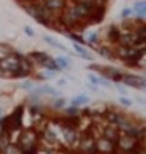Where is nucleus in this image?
Here are the masks:
<instances>
[{"label": "nucleus", "mask_w": 146, "mask_h": 154, "mask_svg": "<svg viewBox=\"0 0 146 154\" xmlns=\"http://www.w3.org/2000/svg\"><path fill=\"white\" fill-rule=\"evenodd\" d=\"M120 104H121V106H124V107H130L132 106V101L127 99V96H123V97H120Z\"/></svg>", "instance_id": "obj_27"}, {"label": "nucleus", "mask_w": 146, "mask_h": 154, "mask_svg": "<svg viewBox=\"0 0 146 154\" xmlns=\"http://www.w3.org/2000/svg\"><path fill=\"white\" fill-rule=\"evenodd\" d=\"M99 79L101 77L99 75H94L93 72H88V80H90V83H93V85H99Z\"/></svg>", "instance_id": "obj_24"}, {"label": "nucleus", "mask_w": 146, "mask_h": 154, "mask_svg": "<svg viewBox=\"0 0 146 154\" xmlns=\"http://www.w3.org/2000/svg\"><path fill=\"white\" fill-rule=\"evenodd\" d=\"M132 10H134V13H137L140 17H143L144 13H146V3H144V2H137Z\"/></svg>", "instance_id": "obj_16"}, {"label": "nucleus", "mask_w": 146, "mask_h": 154, "mask_svg": "<svg viewBox=\"0 0 146 154\" xmlns=\"http://www.w3.org/2000/svg\"><path fill=\"white\" fill-rule=\"evenodd\" d=\"M118 36H120V27H118V25H110L107 29V41H108V43L116 44Z\"/></svg>", "instance_id": "obj_12"}, {"label": "nucleus", "mask_w": 146, "mask_h": 154, "mask_svg": "<svg viewBox=\"0 0 146 154\" xmlns=\"http://www.w3.org/2000/svg\"><path fill=\"white\" fill-rule=\"evenodd\" d=\"M24 106H19L16 107V110L13 112L11 115H8L6 118H3V123L0 126V129H6V131H11V129H16V128H22V116H24Z\"/></svg>", "instance_id": "obj_2"}, {"label": "nucleus", "mask_w": 146, "mask_h": 154, "mask_svg": "<svg viewBox=\"0 0 146 154\" xmlns=\"http://www.w3.org/2000/svg\"><path fill=\"white\" fill-rule=\"evenodd\" d=\"M134 14H135V13H134V10H132V8H124L121 11V17L123 19H129L130 16H134Z\"/></svg>", "instance_id": "obj_25"}, {"label": "nucleus", "mask_w": 146, "mask_h": 154, "mask_svg": "<svg viewBox=\"0 0 146 154\" xmlns=\"http://www.w3.org/2000/svg\"><path fill=\"white\" fill-rule=\"evenodd\" d=\"M65 106H66V99H65V97H61V96H57L53 99V102H52V107L55 110H61Z\"/></svg>", "instance_id": "obj_17"}, {"label": "nucleus", "mask_w": 146, "mask_h": 154, "mask_svg": "<svg viewBox=\"0 0 146 154\" xmlns=\"http://www.w3.org/2000/svg\"><path fill=\"white\" fill-rule=\"evenodd\" d=\"M55 61H57V65L60 66L61 71H63V69H68L69 66H71V63H69V60L66 57H57V58H55Z\"/></svg>", "instance_id": "obj_20"}, {"label": "nucleus", "mask_w": 146, "mask_h": 154, "mask_svg": "<svg viewBox=\"0 0 146 154\" xmlns=\"http://www.w3.org/2000/svg\"><path fill=\"white\" fill-rule=\"evenodd\" d=\"M87 104H90V97L85 93L75 94L71 99V106H75V107H83V106H87Z\"/></svg>", "instance_id": "obj_11"}, {"label": "nucleus", "mask_w": 146, "mask_h": 154, "mask_svg": "<svg viewBox=\"0 0 146 154\" xmlns=\"http://www.w3.org/2000/svg\"><path fill=\"white\" fill-rule=\"evenodd\" d=\"M19 87L22 88V90H29V91H30V90L33 88V82H32V80H24Z\"/></svg>", "instance_id": "obj_26"}, {"label": "nucleus", "mask_w": 146, "mask_h": 154, "mask_svg": "<svg viewBox=\"0 0 146 154\" xmlns=\"http://www.w3.org/2000/svg\"><path fill=\"white\" fill-rule=\"evenodd\" d=\"M16 2H19L20 5H22V3H25V2H29V0H16Z\"/></svg>", "instance_id": "obj_32"}, {"label": "nucleus", "mask_w": 146, "mask_h": 154, "mask_svg": "<svg viewBox=\"0 0 146 154\" xmlns=\"http://www.w3.org/2000/svg\"><path fill=\"white\" fill-rule=\"evenodd\" d=\"M11 52H13V49H11L10 46H6V44H0V58L6 57V55L11 54Z\"/></svg>", "instance_id": "obj_23"}, {"label": "nucleus", "mask_w": 146, "mask_h": 154, "mask_svg": "<svg viewBox=\"0 0 146 154\" xmlns=\"http://www.w3.org/2000/svg\"><path fill=\"white\" fill-rule=\"evenodd\" d=\"M53 75H55L53 71H50V69H46V71H43L41 74H36L35 77H36L38 80H49V79H52Z\"/></svg>", "instance_id": "obj_19"}, {"label": "nucleus", "mask_w": 146, "mask_h": 154, "mask_svg": "<svg viewBox=\"0 0 146 154\" xmlns=\"http://www.w3.org/2000/svg\"><path fill=\"white\" fill-rule=\"evenodd\" d=\"M63 112H65V116L68 118H74V116H80L82 115V110L75 106H69V107H63Z\"/></svg>", "instance_id": "obj_14"}, {"label": "nucleus", "mask_w": 146, "mask_h": 154, "mask_svg": "<svg viewBox=\"0 0 146 154\" xmlns=\"http://www.w3.org/2000/svg\"><path fill=\"white\" fill-rule=\"evenodd\" d=\"M94 146H96L97 154H113L116 151L115 142H112V140H108V138L102 137V135L94 140Z\"/></svg>", "instance_id": "obj_6"}, {"label": "nucleus", "mask_w": 146, "mask_h": 154, "mask_svg": "<svg viewBox=\"0 0 146 154\" xmlns=\"http://www.w3.org/2000/svg\"><path fill=\"white\" fill-rule=\"evenodd\" d=\"M10 145H11V140H10L8 131H6V129H0V152L5 151Z\"/></svg>", "instance_id": "obj_13"}, {"label": "nucleus", "mask_w": 146, "mask_h": 154, "mask_svg": "<svg viewBox=\"0 0 146 154\" xmlns=\"http://www.w3.org/2000/svg\"><path fill=\"white\" fill-rule=\"evenodd\" d=\"M33 61L29 58V55H22V54H19V68L22 69L24 72H27V74H32L33 72Z\"/></svg>", "instance_id": "obj_9"}, {"label": "nucleus", "mask_w": 146, "mask_h": 154, "mask_svg": "<svg viewBox=\"0 0 146 154\" xmlns=\"http://www.w3.org/2000/svg\"><path fill=\"white\" fill-rule=\"evenodd\" d=\"M88 44H91V46H96V44H99V33H90V36L88 39H85Z\"/></svg>", "instance_id": "obj_22"}, {"label": "nucleus", "mask_w": 146, "mask_h": 154, "mask_svg": "<svg viewBox=\"0 0 146 154\" xmlns=\"http://www.w3.org/2000/svg\"><path fill=\"white\" fill-rule=\"evenodd\" d=\"M121 83L132 88H137V90H144L146 87V80L140 75H135V74H123L121 77Z\"/></svg>", "instance_id": "obj_7"}, {"label": "nucleus", "mask_w": 146, "mask_h": 154, "mask_svg": "<svg viewBox=\"0 0 146 154\" xmlns=\"http://www.w3.org/2000/svg\"><path fill=\"white\" fill-rule=\"evenodd\" d=\"M43 3L46 5V8L60 14V11L63 10L65 5H66V0H43Z\"/></svg>", "instance_id": "obj_10"}, {"label": "nucleus", "mask_w": 146, "mask_h": 154, "mask_svg": "<svg viewBox=\"0 0 146 154\" xmlns=\"http://www.w3.org/2000/svg\"><path fill=\"white\" fill-rule=\"evenodd\" d=\"M44 41H46V43H49L50 46L57 47V49H61V51H66V47H65L63 44H60L58 41H55V39H53V38H50V36H44Z\"/></svg>", "instance_id": "obj_21"}, {"label": "nucleus", "mask_w": 146, "mask_h": 154, "mask_svg": "<svg viewBox=\"0 0 146 154\" xmlns=\"http://www.w3.org/2000/svg\"><path fill=\"white\" fill-rule=\"evenodd\" d=\"M66 36H68L69 39L75 41V43H79V44H87L85 38L80 36V35H79V33H75V32H66Z\"/></svg>", "instance_id": "obj_15"}, {"label": "nucleus", "mask_w": 146, "mask_h": 154, "mask_svg": "<svg viewBox=\"0 0 146 154\" xmlns=\"http://www.w3.org/2000/svg\"><path fill=\"white\" fill-rule=\"evenodd\" d=\"M116 90H118V91H120L123 96H127V90L126 88H124L123 85H116Z\"/></svg>", "instance_id": "obj_29"}, {"label": "nucleus", "mask_w": 146, "mask_h": 154, "mask_svg": "<svg viewBox=\"0 0 146 154\" xmlns=\"http://www.w3.org/2000/svg\"><path fill=\"white\" fill-rule=\"evenodd\" d=\"M57 85H58V88H65L68 85V80L66 79H58L57 80Z\"/></svg>", "instance_id": "obj_28"}, {"label": "nucleus", "mask_w": 146, "mask_h": 154, "mask_svg": "<svg viewBox=\"0 0 146 154\" xmlns=\"http://www.w3.org/2000/svg\"><path fill=\"white\" fill-rule=\"evenodd\" d=\"M17 146H33L39 145V134L33 128H27L20 131V135L17 140Z\"/></svg>", "instance_id": "obj_3"}, {"label": "nucleus", "mask_w": 146, "mask_h": 154, "mask_svg": "<svg viewBox=\"0 0 146 154\" xmlns=\"http://www.w3.org/2000/svg\"><path fill=\"white\" fill-rule=\"evenodd\" d=\"M74 49H75V52H77L80 57H83L85 60H91V55H90V54H88V52H87L79 43H75V44H74Z\"/></svg>", "instance_id": "obj_18"}, {"label": "nucleus", "mask_w": 146, "mask_h": 154, "mask_svg": "<svg viewBox=\"0 0 146 154\" xmlns=\"http://www.w3.org/2000/svg\"><path fill=\"white\" fill-rule=\"evenodd\" d=\"M118 135H120V131H118V128H116L115 124H104V128H102V137H105V138H108V140H112V142L116 143Z\"/></svg>", "instance_id": "obj_8"}, {"label": "nucleus", "mask_w": 146, "mask_h": 154, "mask_svg": "<svg viewBox=\"0 0 146 154\" xmlns=\"http://www.w3.org/2000/svg\"><path fill=\"white\" fill-rule=\"evenodd\" d=\"M77 149H79L82 154H97L96 146H94V138L90 135L88 132H85V134L80 135Z\"/></svg>", "instance_id": "obj_5"}, {"label": "nucleus", "mask_w": 146, "mask_h": 154, "mask_svg": "<svg viewBox=\"0 0 146 154\" xmlns=\"http://www.w3.org/2000/svg\"><path fill=\"white\" fill-rule=\"evenodd\" d=\"M115 145L118 151H130V152H135L138 146H141V143H138V140L134 135L126 134V132H120Z\"/></svg>", "instance_id": "obj_1"}, {"label": "nucleus", "mask_w": 146, "mask_h": 154, "mask_svg": "<svg viewBox=\"0 0 146 154\" xmlns=\"http://www.w3.org/2000/svg\"><path fill=\"white\" fill-rule=\"evenodd\" d=\"M19 68V52L13 51L11 54H8L6 57L0 58V69L6 72H14L16 69Z\"/></svg>", "instance_id": "obj_4"}, {"label": "nucleus", "mask_w": 146, "mask_h": 154, "mask_svg": "<svg viewBox=\"0 0 146 154\" xmlns=\"http://www.w3.org/2000/svg\"><path fill=\"white\" fill-rule=\"evenodd\" d=\"M2 123H3V116H2V110H0V126H2Z\"/></svg>", "instance_id": "obj_31"}, {"label": "nucleus", "mask_w": 146, "mask_h": 154, "mask_svg": "<svg viewBox=\"0 0 146 154\" xmlns=\"http://www.w3.org/2000/svg\"><path fill=\"white\" fill-rule=\"evenodd\" d=\"M24 32H25L27 35H29V36H35V30H32L30 27H25V29H24Z\"/></svg>", "instance_id": "obj_30"}]
</instances>
